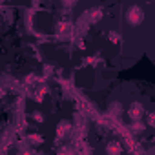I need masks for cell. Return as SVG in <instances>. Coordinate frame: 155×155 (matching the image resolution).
Here are the masks:
<instances>
[{"mask_svg": "<svg viewBox=\"0 0 155 155\" xmlns=\"http://www.w3.org/2000/svg\"><path fill=\"white\" fill-rule=\"evenodd\" d=\"M142 20H144V11L140 9V6L133 4V6H130L126 9V22L130 26H140Z\"/></svg>", "mask_w": 155, "mask_h": 155, "instance_id": "cell-1", "label": "cell"}, {"mask_svg": "<svg viewBox=\"0 0 155 155\" xmlns=\"http://www.w3.org/2000/svg\"><path fill=\"white\" fill-rule=\"evenodd\" d=\"M128 115H130V119H131L133 122L142 120V117H144V106H142L140 102H133V104L130 106V110H128Z\"/></svg>", "mask_w": 155, "mask_h": 155, "instance_id": "cell-2", "label": "cell"}, {"mask_svg": "<svg viewBox=\"0 0 155 155\" xmlns=\"http://www.w3.org/2000/svg\"><path fill=\"white\" fill-rule=\"evenodd\" d=\"M69 131H71V124L64 119V120H60L58 124H57V137L58 139H64V137H68L69 135Z\"/></svg>", "mask_w": 155, "mask_h": 155, "instance_id": "cell-3", "label": "cell"}, {"mask_svg": "<svg viewBox=\"0 0 155 155\" xmlns=\"http://www.w3.org/2000/svg\"><path fill=\"white\" fill-rule=\"evenodd\" d=\"M106 153H108V155H120V153H122V146H120V142H117V140L110 142V144L106 146Z\"/></svg>", "mask_w": 155, "mask_h": 155, "instance_id": "cell-4", "label": "cell"}, {"mask_svg": "<svg viewBox=\"0 0 155 155\" xmlns=\"http://www.w3.org/2000/svg\"><path fill=\"white\" fill-rule=\"evenodd\" d=\"M86 18H88V22H91V24L99 22V20L102 18V9H90V11L86 13Z\"/></svg>", "mask_w": 155, "mask_h": 155, "instance_id": "cell-5", "label": "cell"}, {"mask_svg": "<svg viewBox=\"0 0 155 155\" xmlns=\"http://www.w3.org/2000/svg\"><path fill=\"white\" fill-rule=\"evenodd\" d=\"M44 142V137L40 133H29L28 135V146H40Z\"/></svg>", "mask_w": 155, "mask_h": 155, "instance_id": "cell-6", "label": "cell"}, {"mask_svg": "<svg viewBox=\"0 0 155 155\" xmlns=\"http://www.w3.org/2000/svg\"><path fill=\"white\" fill-rule=\"evenodd\" d=\"M48 95V86H37V90H35V93H33V97H35V101H38V102H42L44 101V97Z\"/></svg>", "mask_w": 155, "mask_h": 155, "instance_id": "cell-7", "label": "cell"}, {"mask_svg": "<svg viewBox=\"0 0 155 155\" xmlns=\"http://www.w3.org/2000/svg\"><path fill=\"white\" fill-rule=\"evenodd\" d=\"M57 31H58V35H66V33H69L71 31V24L69 22H58L57 24Z\"/></svg>", "mask_w": 155, "mask_h": 155, "instance_id": "cell-8", "label": "cell"}, {"mask_svg": "<svg viewBox=\"0 0 155 155\" xmlns=\"http://www.w3.org/2000/svg\"><path fill=\"white\" fill-rule=\"evenodd\" d=\"M130 130H131V133H142V131H144V124H142L140 120L131 122V124H130Z\"/></svg>", "mask_w": 155, "mask_h": 155, "instance_id": "cell-9", "label": "cell"}, {"mask_svg": "<svg viewBox=\"0 0 155 155\" xmlns=\"http://www.w3.org/2000/svg\"><path fill=\"white\" fill-rule=\"evenodd\" d=\"M108 37H110V40H111V42H115V44H119V42H120V35H119L117 31H110V35H108Z\"/></svg>", "mask_w": 155, "mask_h": 155, "instance_id": "cell-10", "label": "cell"}, {"mask_svg": "<svg viewBox=\"0 0 155 155\" xmlns=\"http://www.w3.org/2000/svg\"><path fill=\"white\" fill-rule=\"evenodd\" d=\"M31 117H33V120H37V122H44V113H42V111H33Z\"/></svg>", "mask_w": 155, "mask_h": 155, "instance_id": "cell-11", "label": "cell"}, {"mask_svg": "<svg viewBox=\"0 0 155 155\" xmlns=\"http://www.w3.org/2000/svg\"><path fill=\"white\" fill-rule=\"evenodd\" d=\"M37 81H38V77H37V75H28L26 79H24L26 84H33V82H37Z\"/></svg>", "mask_w": 155, "mask_h": 155, "instance_id": "cell-12", "label": "cell"}, {"mask_svg": "<svg viewBox=\"0 0 155 155\" xmlns=\"http://www.w3.org/2000/svg\"><path fill=\"white\" fill-rule=\"evenodd\" d=\"M146 117H148V119H146V122H148V126H153V124H155V115H153V113H148Z\"/></svg>", "mask_w": 155, "mask_h": 155, "instance_id": "cell-13", "label": "cell"}, {"mask_svg": "<svg viewBox=\"0 0 155 155\" xmlns=\"http://www.w3.org/2000/svg\"><path fill=\"white\" fill-rule=\"evenodd\" d=\"M44 75H46V77H49V75H51V68H49V66H46V68H44Z\"/></svg>", "mask_w": 155, "mask_h": 155, "instance_id": "cell-14", "label": "cell"}, {"mask_svg": "<svg viewBox=\"0 0 155 155\" xmlns=\"http://www.w3.org/2000/svg\"><path fill=\"white\" fill-rule=\"evenodd\" d=\"M4 93H6L4 91V86H0V97H4Z\"/></svg>", "mask_w": 155, "mask_h": 155, "instance_id": "cell-15", "label": "cell"}, {"mask_svg": "<svg viewBox=\"0 0 155 155\" xmlns=\"http://www.w3.org/2000/svg\"><path fill=\"white\" fill-rule=\"evenodd\" d=\"M0 155H6V153H0Z\"/></svg>", "mask_w": 155, "mask_h": 155, "instance_id": "cell-16", "label": "cell"}]
</instances>
